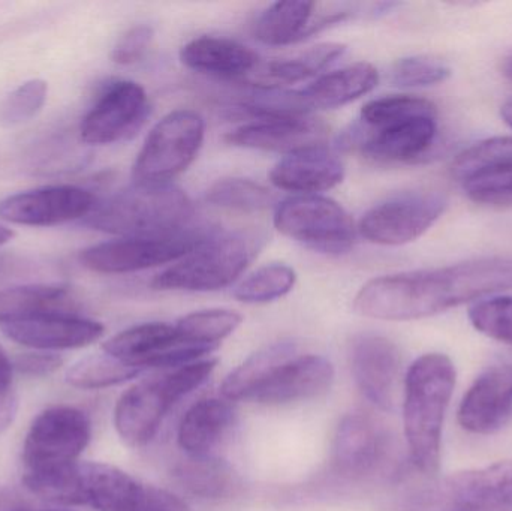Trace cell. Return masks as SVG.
Masks as SVG:
<instances>
[{
    "label": "cell",
    "mask_w": 512,
    "mask_h": 511,
    "mask_svg": "<svg viewBox=\"0 0 512 511\" xmlns=\"http://www.w3.org/2000/svg\"><path fill=\"white\" fill-rule=\"evenodd\" d=\"M447 506L512 504V461H501L448 477L442 486ZM445 506V507H447Z\"/></svg>",
    "instance_id": "603a6c76"
},
{
    "label": "cell",
    "mask_w": 512,
    "mask_h": 511,
    "mask_svg": "<svg viewBox=\"0 0 512 511\" xmlns=\"http://www.w3.org/2000/svg\"><path fill=\"white\" fill-rule=\"evenodd\" d=\"M140 369L125 365L110 354L84 357L66 371V383L75 389L98 390L117 386L141 374Z\"/></svg>",
    "instance_id": "836d02e7"
},
{
    "label": "cell",
    "mask_w": 512,
    "mask_h": 511,
    "mask_svg": "<svg viewBox=\"0 0 512 511\" xmlns=\"http://www.w3.org/2000/svg\"><path fill=\"white\" fill-rule=\"evenodd\" d=\"M351 369L364 396L382 411H393L397 402L402 356L390 339L379 335L357 336L351 344Z\"/></svg>",
    "instance_id": "9a60e30c"
},
{
    "label": "cell",
    "mask_w": 512,
    "mask_h": 511,
    "mask_svg": "<svg viewBox=\"0 0 512 511\" xmlns=\"http://www.w3.org/2000/svg\"><path fill=\"white\" fill-rule=\"evenodd\" d=\"M436 113V105L427 99L411 95H391L367 102L361 110V122L366 128H378L396 120Z\"/></svg>",
    "instance_id": "74e56055"
},
{
    "label": "cell",
    "mask_w": 512,
    "mask_h": 511,
    "mask_svg": "<svg viewBox=\"0 0 512 511\" xmlns=\"http://www.w3.org/2000/svg\"><path fill=\"white\" fill-rule=\"evenodd\" d=\"M387 455L384 432L363 414L343 417L333 446V467L346 479H364L375 473Z\"/></svg>",
    "instance_id": "ffe728a7"
},
{
    "label": "cell",
    "mask_w": 512,
    "mask_h": 511,
    "mask_svg": "<svg viewBox=\"0 0 512 511\" xmlns=\"http://www.w3.org/2000/svg\"><path fill=\"white\" fill-rule=\"evenodd\" d=\"M502 117H504L505 123L512 129V101L505 102L501 108Z\"/></svg>",
    "instance_id": "bcb514c9"
},
{
    "label": "cell",
    "mask_w": 512,
    "mask_h": 511,
    "mask_svg": "<svg viewBox=\"0 0 512 511\" xmlns=\"http://www.w3.org/2000/svg\"><path fill=\"white\" fill-rule=\"evenodd\" d=\"M75 299L68 285L30 284L0 291V324L47 312H72Z\"/></svg>",
    "instance_id": "4dcf8cb0"
},
{
    "label": "cell",
    "mask_w": 512,
    "mask_h": 511,
    "mask_svg": "<svg viewBox=\"0 0 512 511\" xmlns=\"http://www.w3.org/2000/svg\"><path fill=\"white\" fill-rule=\"evenodd\" d=\"M450 77V66L433 56L403 57L391 66L390 71L391 83L405 89L436 86Z\"/></svg>",
    "instance_id": "f35d334b"
},
{
    "label": "cell",
    "mask_w": 512,
    "mask_h": 511,
    "mask_svg": "<svg viewBox=\"0 0 512 511\" xmlns=\"http://www.w3.org/2000/svg\"><path fill=\"white\" fill-rule=\"evenodd\" d=\"M465 191L478 204L512 206V171L466 183Z\"/></svg>",
    "instance_id": "60d3db41"
},
{
    "label": "cell",
    "mask_w": 512,
    "mask_h": 511,
    "mask_svg": "<svg viewBox=\"0 0 512 511\" xmlns=\"http://www.w3.org/2000/svg\"><path fill=\"white\" fill-rule=\"evenodd\" d=\"M504 74H505V77L508 78V80L512 81V56L508 57V59L505 60Z\"/></svg>",
    "instance_id": "c3c4849f"
},
{
    "label": "cell",
    "mask_w": 512,
    "mask_h": 511,
    "mask_svg": "<svg viewBox=\"0 0 512 511\" xmlns=\"http://www.w3.org/2000/svg\"><path fill=\"white\" fill-rule=\"evenodd\" d=\"M508 290L512 258H477L372 279L355 296L354 311L373 320L414 321Z\"/></svg>",
    "instance_id": "6da1fadb"
},
{
    "label": "cell",
    "mask_w": 512,
    "mask_h": 511,
    "mask_svg": "<svg viewBox=\"0 0 512 511\" xmlns=\"http://www.w3.org/2000/svg\"><path fill=\"white\" fill-rule=\"evenodd\" d=\"M236 413L227 399H201L192 405L177 432L180 449L188 456H212L234 426Z\"/></svg>",
    "instance_id": "d4e9b609"
},
{
    "label": "cell",
    "mask_w": 512,
    "mask_h": 511,
    "mask_svg": "<svg viewBox=\"0 0 512 511\" xmlns=\"http://www.w3.org/2000/svg\"><path fill=\"white\" fill-rule=\"evenodd\" d=\"M447 200L435 192L396 195L367 210L358 231L370 243L402 246L420 239L444 215Z\"/></svg>",
    "instance_id": "30bf717a"
},
{
    "label": "cell",
    "mask_w": 512,
    "mask_h": 511,
    "mask_svg": "<svg viewBox=\"0 0 512 511\" xmlns=\"http://www.w3.org/2000/svg\"><path fill=\"white\" fill-rule=\"evenodd\" d=\"M186 398L173 371L149 378L126 390L114 410L117 434L131 447L149 444L174 405Z\"/></svg>",
    "instance_id": "7c38bea8"
},
{
    "label": "cell",
    "mask_w": 512,
    "mask_h": 511,
    "mask_svg": "<svg viewBox=\"0 0 512 511\" xmlns=\"http://www.w3.org/2000/svg\"><path fill=\"white\" fill-rule=\"evenodd\" d=\"M104 353L132 368L173 369L198 362L215 348L189 344L176 324L144 323L117 333L102 345Z\"/></svg>",
    "instance_id": "8fae6325"
},
{
    "label": "cell",
    "mask_w": 512,
    "mask_h": 511,
    "mask_svg": "<svg viewBox=\"0 0 512 511\" xmlns=\"http://www.w3.org/2000/svg\"><path fill=\"white\" fill-rule=\"evenodd\" d=\"M345 177V165L325 146L286 155L270 171V182L282 191L318 195L333 189Z\"/></svg>",
    "instance_id": "44dd1931"
},
{
    "label": "cell",
    "mask_w": 512,
    "mask_h": 511,
    "mask_svg": "<svg viewBox=\"0 0 512 511\" xmlns=\"http://www.w3.org/2000/svg\"><path fill=\"white\" fill-rule=\"evenodd\" d=\"M48 98V83L41 78L24 81L0 101V126L14 128L35 119Z\"/></svg>",
    "instance_id": "8d00e7d4"
},
{
    "label": "cell",
    "mask_w": 512,
    "mask_h": 511,
    "mask_svg": "<svg viewBox=\"0 0 512 511\" xmlns=\"http://www.w3.org/2000/svg\"><path fill=\"white\" fill-rule=\"evenodd\" d=\"M153 36H155V32H153L152 26L138 24V26L131 27L114 45L113 51H111V60L122 66L140 62L149 51Z\"/></svg>",
    "instance_id": "b9f144b4"
},
{
    "label": "cell",
    "mask_w": 512,
    "mask_h": 511,
    "mask_svg": "<svg viewBox=\"0 0 512 511\" xmlns=\"http://www.w3.org/2000/svg\"><path fill=\"white\" fill-rule=\"evenodd\" d=\"M18 399L14 387L12 359L0 347V434L14 422Z\"/></svg>",
    "instance_id": "7bdbcfd3"
},
{
    "label": "cell",
    "mask_w": 512,
    "mask_h": 511,
    "mask_svg": "<svg viewBox=\"0 0 512 511\" xmlns=\"http://www.w3.org/2000/svg\"><path fill=\"white\" fill-rule=\"evenodd\" d=\"M204 135L206 123L197 111H171L147 135L132 168L134 183H170L195 161Z\"/></svg>",
    "instance_id": "5b68a950"
},
{
    "label": "cell",
    "mask_w": 512,
    "mask_h": 511,
    "mask_svg": "<svg viewBox=\"0 0 512 511\" xmlns=\"http://www.w3.org/2000/svg\"><path fill=\"white\" fill-rule=\"evenodd\" d=\"M194 213V203L179 186L134 183L96 203L84 224L123 237L170 236L188 230Z\"/></svg>",
    "instance_id": "3957f363"
},
{
    "label": "cell",
    "mask_w": 512,
    "mask_h": 511,
    "mask_svg": "<svg viewBox=\"0 0 512 511\" xmlns=\"http://www.w3.org/2000/svg\"><path fill=\"white\" fill-rule=\"evenodd\" d=\"M468 315L478 332L495 341L512 344V297L480 300L471 306Z\"/></svg>",
    "instance_id": "ab89813d"
},
{
    "label": "cell",
    "mask_w": 512,
    "mask_h": 511,
    "mask_svg": "<svg viewBox=\"0 0 512 511\" xmlns=\"http://www.w3.org/2000/svg\"><path fill=\"white\" fill-rule=\"evenodd\" d=\"M333 380L330 360L316 354H297L277 369L252 402L279 405L306 401L327 392Z\"/></svg>",
    "instance_id": "7402d4cb"
},
{
    "label": "cell",
    "mask_w": 512,
    "mask_h": 511,
    "mask_svg": "<svg viewBox=\"0 0 512 511\" xmlns=\"http://www.w3.org/2000/svg\"><path fill=\"white\" fill-rule=\"evenodd\" d=\"M147 114L149 98L144 87L135 81H116L81 120V141L104 146L126 140L141 128Z\"/></svg>",
    "instance_id": "5bb4252c"
},
{
    "label": "cell",
    "mask_w": 512,
    "mask_h": 511,
    "mask_svg": "<svg viewBox=\"0 0 512 511\" xmlns=\"http://www.w3.org/2000/svg\"><path fill=\"white\" fill-rule=\"evenodd\" d=\"M75 506L99 511H191L176 495L99 462H77Z\"/></svg>",
    "instance_id": "8992f818"
},
{
    "label": "cell",
    "mask_w": 512,
    "mask_h": 511,
    "mask_svg": "<svg viewBox=\"0 0 512 511\" xmlns=\"http://www.w3.org/2000/svg\"><path fill=\"white\" fill-rule=\"evenodd\" d=\"M379 83V72L372 63L357 62L322 75L300 90L307 111L333 110L372 92Z\"/></svg>",
    "instance_id": "484cf974"
},
{
    "label": "cell",
    "mask_w": 512,
    "mask_h": 511,
    "mask_svg": "<svg viewBox=\"0 0 512 511\" xmlns=\"http://www.w3.org/2000/svg\"><path fill=\"white\" fill-rule=\"evenodd\" d=\"M243 317L230 309H206L192 312L176 323L182 338L198 347L218 348L221 341L236 332Z\"/></svg>",
    "instance_id": "d6a6232c"
},
{
    "label": "cell",
    "mask_w": 512,
    "mask_h": 511,
    "mask_svg": "<svg viewBox=\"0 0 512 511\" xmlns=\"http://www.w3.org/2000/svg\"><path fill=\"white\" fill-rule=\"evenodd\" d=\"M15 511H68V510H54V509H39V510H32V509H18Z\"/></svg>",
    "instance_id": "681fc988"
},
{
    "label": "cell",
    "mask_w": 512,
    "mask_h": 511,
    "mask_svg": "<svg viewBox=\"0 0 512 511\" xmlns=\"http://www.w3.org/2000/svg\"><path fill=\"white\" fill-rule=\"evenodd\" d=\"M345 50V45L339 42H324L289 57L259 63L252 72L254 86L283 89V86L288 84L300 83L324 71L327 66L342 57Z\"/></svg>",
    "instance_id": "4316f807"
},
{
    "label": "cell",
    "mask_w": 512,
    "mask_h": 511,
    "mask_svg": "<svg viewBox=\"0 0 512 511\" xmlns=\"http://www.w3.org/2000/svg\"><path fill=\"white\" fill-rule=\"evenodd\" d=\"M206 197L213 206L242 213L264 212L276 201L265 186L240 177L218 180L210 186Z\"/></svg>",
    "instance_id": "e575fe53"
},
{
    "label": "cell",
    "mask_w": 512,
    "mask_h": 511,
    "mask_svg": "<svg viewBox=\"0 0 512 511\" xmlns=\"http://www.w3.org/2000/svg\"><path fill=\"white\" fill-rule=\"evenodd\" d=\"M62 365V357L56 353H48V351H30V353L18 354L12 359L14 371L26 375V377H50Z\"/></svg>",
    "instance_id": "ee69618b"
},
{
    "label": "cell",
    "mask_w": 512,
    "mask_h": 511,
    "mask_svg": "<svg viewBox=\"0 0 512 511\" xmlns=\"http://www.w3.org/2000/svg\"><path fill=\"white\" fill-rule=\"evenodd\" d=\"M262 237L251 231L209 234L194 251L155 276L153 290L209 293L237 281L254 261Z\"/></svg>",
    "instance_id": "277c9868"
},
{
    "label": "cell",
    "mask_w": 512,
    "mask_h": 511,
    "mask_svg": "<svg viewBox=\"0 0 512 511\" xmlns=\"http://www.w3.org/2000/svg\"><path fill=\"white\" fill-rule=\"evenodd\" d=\"M274 227L313 251L336 255L354 246L357 233L351 215L322 195H297L277 204Z\"/></svg>",
    "instance_id": "52a82bcc"
},
{
    "label": "cell",
    "mask_w": 512,
    "mask_h": 511,
    "mask_svg": "<svg viewBox=\"0 0 512 511\" xmlns=\"http://www.w3.org/2000/svg\"><path fill=\"white\" fill-rule=\"evenodd\" d=\"M444 511H512V504L508 506H447Z\"/></svg>",
    "instance_id": "f6af8a7d"
},
{
    "label": "cell",
    "mask_w": 512,
    "mask_h": 511,
    "mask_svg": "<svg viewBox=\"0 0 512 511\" xmlns=\"http://www.w3.org/2000/svg\"><path fill=\"white\" fill-rule=\"evenodd\" d=\"M177 485L204 500L233 497L240 488V479L228 462L215 456H188L174 467Z\"/></svg>",
    "instance_id": "f546056e"
},
{
    "label": "cell",
    "mask_w": 512,
    "mask_h": 511,
    "mask_svg": "<svg viewBox=\"0 0 512 511\" xmlns=\"http://www.w3.org/2000/svg\"><path fill=\"white\" fill-rule=\"evenodd\" d=\"M225 140L231 146L262 152L292 153L312 147L325 146L328 128L312 117H283L262 119L228 132Z\"/></svg>",
    "instance_id": "d6986e66"
},
{
    "label": "cell",
    "mask_w": 512,
    "mask_h": 511,
    "mask_svg": "<svg viewBox=\"0 0 512 511\" xmlns=\"http://www.w3.org/2000/svg\"><path fill=\"white\" fill-rule=\"evenodd\" d=\"M6 338L36 351L75 350L87 347L104 336L105 327L98 321L72 312H47L0 324Z\"/></svg>",
    "instance_id": "2e32d148"
},
{
    "label": "cell",
    "mask_w": 512,
    "mask_h": 511,
    "mask_svg": "<svg viewBox=\"0 0 512 511\" xmlns=\"http://www.w3.org/2000/svg\"><path fill=\"white\" fill-rule=\"evenodd\" d=\"M2 266H3V261H2V258H0V269H2Z\"/></svg>",
    "instance_id": "f907efd6"
},
{
    "label": "cell",
    "mask_w": 512,
    "mask_h": 511,
    "mask_svg": "<svg viewBox=\"0 0 512 511\" xmlns=\"http://www.w3.org/2000/svg\"><path fill=\"white\" fill-rule=\"evenodd\" d=\"M456 368L441 353L418 357L405 378L403 426L412 464L426 476L441 465L445 414L456 387Z\"/></svg>",
    "instance_id": "7a4b0ae2"
},
{
    "label": "cell",
    "mask_w": 512,
    "mask_h": 511,
    "mask_svg": "<svg viewBox=\"0 0 512 511\" xmlns=\"http://www.w3.org/2000/svg\"><path fill=\"white\" fill-rule=\"evenodd\" d=\"M318 3L286 0L268 6L255 24V36L262 44L283 47L295 44L313 33Z\"/></svg>",
    "instance_id": "f1b7e54d"
},
{
    "label": "cell",
    "mask_w": 512,
    "mask_h": 511,
    "mask_svg": "<svg viewBox=\"0 0 512 511\" xmlns=\"http://www.w3.org/2000/svg\"><path fill=\"white\" fill-rule=\"evenodd\" d=\"M512 417V366L486 369L463 396L459 407L460 426L477 435L501 431Z\"/></svg>",
    "instance_id": "ac0fdd59"
},
{
    "label": "cell",
    "mask_w": 512,
    "mask_h": 511,
    "mask_svg": "<svg viewBox=\"0 0 512 511\" xmlns=\"http://www.w3.org/2000/svg\"><path fill=\"white\" fill-rule=\"evenodd\" d=\"M92 425L86 413L74 407L42 411L30 426L23 446L26 471L50 470L77 462L89 446Z\"/></svg>",
    "instance_id": "9c48e42d"
},
{
    "label": "cell",
    "mask_w": 512,
    "mask_h": 511,
    "mask_svg": "<svg viewBox=\"0 0 512 511\" xmlns=\"http://www.w3.org/2000/svg\"><path fill=\"white\" fill-rule=\"evenodd\" d=\"M12 237H14V231H12L11 228L6 227V225L0 224V246L8 243Z\"/></svg>",
    "instance_id": "7dc6e473"
},
{
    "label": "cell",
    "mask_w": 512,
    "mask_h": 511,
    "mask_svg": "<svg viewBox=\"0 0 512 511\" xmlns=\"http://www.w3.org/2000/svg\"><path fill=\"white\" fill-rule=\"evenodd\" d=\"M96 203L95 195L80 186H42L3 198L0 221L24 227H56L86 219Z\"/></svg>",
    "instance_id": "4fadbf2b"
},
{
    "label": "cell",
    "mask_w": 512,
    "mask_h": 511,
    "mask_svg": "<svg viewBox=\"0 0 512 511\" xmlns=\"http://www.w3.org/2000/svg\"><path fill=\"white\" fill-rule=\"evenodd\" d=\"M209 234L182 231L170 236L122 237L83 249L81 266L101 275H125L176 263L194 251Z\"/></svg>",
    "instance_id": "ba28073f"
},
{
    "label": "cell",
    "mask_w": 512,
    "mask_h": 511,
    "mask_svg": "<svg viewBox=\"0 0 512 511\" xmlns=\"http://www.w3.org/2000/svg\"><path fill=\"white\" fill-rule=\"evenodd\" d=\"M358 134V146L378 162H414L426 156L438 137V113L396 120Z\"/></svg>",
    "instance_id": "e0dca14e"
},
{
    "label": "cell",
    "mask_w": 512,
    "mask_h": 511,
    "mask_svg": "<svg viewBox=\"0 0 512 511\" xmlns=\"http://www.w3.org/2000/svg\"><path fill=\"white\" fill-rule=\"evenodd\" d=\"M180 60L192 71L221 78L245 77L259 65L258 54L246 45L207 35L183 45Z\"/></svg>",
    "instance_id": "cb8c5ba5"
},
{
    "label": "cell",
    "mask_w": 512,
    "mask_h": 511,
    "mask_svg": "<svg viewBox=\"0 0 512 511\" xmlns=\"http://www.w3.org/2000/svg\"><path fill=\"white\" fill-rule=\"evenodd\" d=\"M295 282L297 273L291 267L279 263L267 264L243 279L234 290V297L249 305H261L291 293Z\"/></svg>",
    "instance_id": "d590c367"
},
{
    "label": "cell",
    "mask_w": 512,
    "mask_h": 511,
    "mask_svg": "<svg viewBox=\"0 0 512 511\" xmlns=\"http://www.w3.org/2000/svg\"><path fill=\"white\" fill-rule=\"evenodd\" d=\"M512 171V137H492L457 155L451 173L463 185Z\"/></svg>",
    "instance_id": "1f68e13d"
},
{
    "label": "cell",
    "mask_w": 512,
    "mask_h": 511,
    "mask_svg": "<svg viewBox=\"0 0 512 511\" xmlns=\"http://www.w3.org/2000/svg\"><path fill=\"white\" fill-rule=\"evenodd\" d=\"M297 354V344L289 341L276 342L256 351L225 378L222 396L227 401H252L277 369Z\"/></svg>",
    "instance_id": "83f0119b"
}]
</instances>
